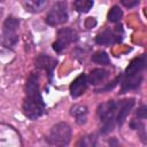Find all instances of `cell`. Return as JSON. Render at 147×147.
Here are the masks:
<instances>
[{
  "label": "cell",
  "instance_id": "1",
  "mask_svg": "<svg viewBox=\"0 0 147 147\" xmlns=\"http://www.w3.org/2000/svg\"><path fill=\"white\" fill-rule=\"evenodd\" d=\"M22 110L30 119H37L45 113V102L39 90V76L36 72H31L26 79Z\"/></svg>",
  "mask_w": 147,
  "mask_h": 147
},
{
  "label": "cell",
  "instance_id": "2",
  "mask_svg": "<svg viewBox=\"0 0 147 147\" xmlns=\"http://www.w3.org/2000/svg\"><path fill=\"white\" fill-rule=\"evenodd\" d=\"M146 60L145 55H141L139 57H134L130 64L127 65L124 75V79L122 82V92L125 93L127 91L137 88L141 82H142V71L145 69Z\"/></svg>",
  "mask_w": 147,
  "mask_h": 147
},
{
  "label": "cell",
  "instance_id": "3",
  "mask_svg": "<svg viewBox=\"0 0 147 147\" xmlns=\"http://www.w3.org/2000/svg\"><path fill=\"white\" fill-rule=\"evenodd\" d=\"M116 113H117V102L114 100H108L99 105L96 114L100 121V131L101 133H108L113 131L116 124Z\"/></svg>",
  "mask_w": 147,
  "mask_h": 147
},
{
  "label": "cell",
  "instance_id": "4",
  "mask_svg": "<svg viewBox=\"0 0 147 147\" xmlns=\"http://www.w3.org/2000/svg\"><path fill=\"white\" fill-rule=\"evenodd\" d=\"M71 127L68 123L61 122L53 125L46 136V141L52 146H67L71 140Z\"/></svg>",
  "mask_w": 147,
  "mask_h": 147
},
{
  "label": "cell",
  "instance_id": "5",
  "mask_svg": "<svg viewBox=\"0 0 147 147\" xmlns=\"http://www.w3.org/2000/svg\"><path fill=\"white\" fill-rule=\"evenodd\" d=\"M20 25V20L15 16H8L2 26V44L7 48H13L18 41L17 29Z\"/></svg>",
  "mask_w": 147,
  "mask_h": 147
},
{
  "label": "cell",
  "instance_id": "6",
  "mask_svg": "<svg viewBox=\"0 0 147 147\" xmlns=\"http://www.w3.org/2000/svg\"><path fill=\"white\" fill-rule=\"evenodd\" d=\"M46 23L49 25H60L68 21V9L67 3L64 1H59L52 6L49 11L47 13V16L45 18Z\"/></svg>",
  "mask_w": 147,
  "mask_h": 147
},
{
  "label": "cell",
  "instance_id": "7",
  "mask_svg": "<svg viewBox=\"0 0 147 147\" xmlns=\"http://www.w3.org/2000/svg\"><path fill=\"white\" fill-rule=\"evenodd\" d=\"M78 39L77 32L71 28H62L57 31L56 40L53 42V49L57 53H61L68 45L75 42Z\"/></svg>",
  "mask_w": 147,
  "mask_h": 147
},
{
  "label": "cell",
  "instance_id": "8",
  "mask_svg": "<svg viewBox=\"0 0 147 147\" xmlns=\"http://www.w3.org/2000/svg\"><path fill=\"white\" fill-rule=\"evenodd\" d=\"M123 38L122 25L115 26V29H106L95 37V42L99 45H111L119 42Z\"/></svg>",
  "mask_w": 147,
  "mask_h": 147
},
{
  "label": "cell",
  "instance_id": "9",
  "mask_svg": "<svg viewBox=\"0 0 147 147\" xmlns=\"http://www.w3.org/2000/svg\"><path fill=\"white\" fill-rule=\"evenodd\" d=\"M36 63V68L38 69H41L44 71L47 72L48 75V78L49 80L52 79V76H53V72H54V69L57 64V60L47 55V54H39L34 61Z\"/></svg>",
  "mask_w": 147,
  "mask_h": 147
},
{
  "label": "cell",
  "instance_id": "10",
  "mask_svg": "<svg viewBox=\"0 0 147 147\" xmlns=\"http://www.w3.org/2000/svg\"><path fill=\"white\" fill-rule=\"evenodd\" d=\"M134 106V99H124L117 102V113H116V124L117 125H123L125 122L129 113Z\"/></svg>",
  "mask_w": 147,
  "mask_h": 147
},
{
  "label": "cell",
  "instance_id": "11",
  "mask_svg": "<svg viewBox=\"0 0 147 147\" xmlns=\"http://www.w3.org/2000/svg\"><path fill=\"white\" fill-rule=\"evenodd\" d=\"M87 77L85 74H80L79 76H77L72 83L70 84V95L72 98H78L83 93H85L86 88H87Z\"/></svg>",
  "mask_w": 147,
  "mask_h": 147
},
{
  "label": "cell",
  "instance_id": "12",
  "mask_svg": "<svg viewBox=\"0 0 147 147\" xmlns=\"http://www.w3.org/2000/svg\"><path fill=\"white\" fill-rule=\"evenodd\" d=\"M70 114L75 117L77 124L83 125L86 123L88 110H87V107L85 105H74L70 108Z\"/></svg>",
  "mask_w": 147,
  "mask_h": 147
},
{
  "label": "cell",
  "instance_id": "13",
  "mask_svg": "<svg viewBox=\"0 0 147 147\" xmlns=\"http://www.w3.org/2000/svg\"><path fill=\"white\" fill-rule=\"evenodd\" d=\"M109 76V71L106 70V69H102V68H96V69H93L87 77V83L88 84H92V85H98L100 83H102L107 77Z\"/></svg>",
  "mask_w": 147,
  "mask_h": 147
},
{
  "label": "cell",
  "instance_id": "14",
  "mask_svg": "<svg viewBox=\"0 0 147 147\" xmlns=\"http://www.w3.org/2000/svg\"><path fill=\"white\" fill-rule=\"evenodd\" d=\"M48 0H24V8L30 13H39L47 5Z\"/></svg>",
  "mask_w": 147,
  "mask_h": 147
},
{
  "label": "cell",
  "instance_id": "15",
  "mask_svg": "<svg viewBox=\"0 0 147 147\" xmlns=\"http://www.w3.org/2000/svg\"><path fill=\"white\" fill-rule=\"evenodd\" d=\"M93 0H74V8L78 13H87L93 7Z\"/></svg>",
  "mask_w": 147,
  "mask_h": 147
},
{
  "label": "cell",
  "instance_id": "16",
  "mask_svg": "<svg viewBox=\"0 0 147 147\" xmlns=\"http://www.w3.org/2000/svg\"><path fill=\"white\" fill-rule=\"evenodd\" d=\"M91 60H92L94 63L102 64V65H108V64H110L109 56H108V54H107L106 52H103V51H98V52H95V53L92 55Z\"/></svg>",
  "mask_w": 147,
  "mask_h": 147
},
{
  "label": "cell",
  "instance_id": "17",
  "mask_svg": "<svg viewBox=\"0 0 147 147\" xmlns=\"http://www.w3.org/2000/svg\"><path fill=\"white\" fill-rule=\"evenodd\" d=\"M123 16V11L122 9L118 7V6H113L110 8V10L108 11V15H107V18L109 22L111 23H116V22H119L121 18Z\"/></svg>",
  "mask_w": 147,
  "mask_h": 147
},
{
  "label": "cell",
  "instance_id": "18",
  "mask_svg": "<svg viewBox=\"0 0 147 147\" xmlns=\"http://www.w3.org/2000/svg\"><path fill=\"white\" fill-rule=\"evenodd\" d=\"M95 145H96V138L94 134L84 136L77 142V146H83V147H93Z\"/></svg>",
  "mask_w": 147,
  "mask_h": 147
},
{
  "label": "cell",
  "instance_id": "19",
  "mask_svg": "<svg viewBox=\"0 0 147 147\" xmlns=\"http://www.w3.org/2000/svg\"><path fill=\"white\" fill-rule=\"evenodd\" d=\"M121 3L126 8H133L139 3V0H121Z\"/></svg>",
  "mask_w": 147,
  "mask_h": 147
},
{
  "label": "cell",
  "instance_id": "20",
  "mask_svg": "<svg viewBox=\"0 0 147 147\" xmlns=\"http://www.w3.org/2000/svg\"><path fill=\"white\" fill-rule=\"evenodd\" d=\"M136 116H137L138 118H140V119H145V118H146V107H145V106H141V107L137 110Z\"/></svg>",
  "mask_w": 147,
  "mask_h": 147
}]
</instances>
